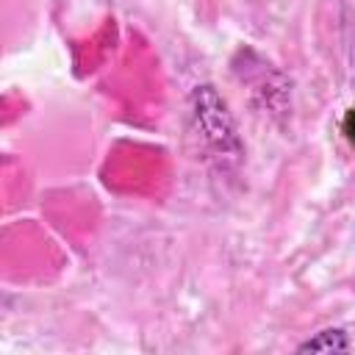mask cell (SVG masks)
<instances>
[{
    "label": "cell",
    "instance_id": "3957f363",
    "mask_svg": "<svg viewBox=\"0 0 355 355\" xmlns=\"http://www.w3.org/2000/svg\"><path fill=\"white\" fill-rule=\"evenodd\" d=\"M341 130H344L347 141H349V144H355V105L344 114V119H341Z\"/></svg>",
    "mask_w": 355,
    "mask_h": 355
},
{
    "label": "cell",
    "instance_id": "7a4b0ae2",
    "mask_svg": "<svg viewBox=\"0 0 355 355\" xmlns=\"http://www.w3.org/2000/svg\"><path fill=\"white\" fill-rule=\"evenodd\" d=\"M297 349L300 352H347V349H352V344L341 327H324L313 338L302 341Z\"/></svg>",
    "mask_w": 355,
    "mask_h": 355
},
{
    "label": "cell",
    "instance_id": "6da1fadb",
    "mask_svg": "<svg viewBox=\"0 0 355 355\" xmlns=\"http://www.w3.org/2000/svg\"><path fill=\"white\" fill-rule=\"evenodd\" d=\"M191 114L197 119L200 133L205 136V141L216 153H222V155H239L241 153L233 116L227 114V105L214 92V86H197L194 89V94H191Z\"/></svg>",
    "mask_w": 355,
    "mask_h": 355
}]
</instances>
